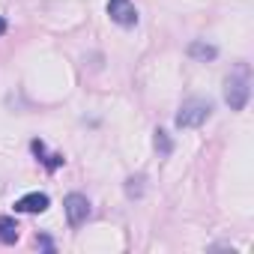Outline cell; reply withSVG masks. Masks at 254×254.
<instances>
[{
    "label": "cell",
    "mask_w": 254,
    "mask_h": 254,
    "mask_svg": "<svg viewBox=\"0 0 254 254\" xmlns=\"http://www.w3.org/2000/svg\"><path fill=\"white\" fill-rule=\"evenodd\" d=\"M248 99H251V84H248V72L242 66L236 75H227V81H224V102L230 105V111H245Z\"/></svg>",
    "instance_id": "cell-2"
},
{
    "label": "cell",
    "mask_w": 254,
    "mask_h": 254,
    "mask_svg": "<svg viewBox=\"0 0 254 254\" xmlns=\"http://www.w3.org/2000/svg\"><path fill=\"white\" fill-rule=\"evenodd\" d=\"M42 162H45V168H48V171H57V168H60L66 159H63L60 153H54V156H42Z\"/></svg>",
    "instance_id": "cell-10"
},
{
    "label": "cell",
    "mask_w": 254,
    "mask_h": 254,
    "mask_svg": "<svg viewBox=\"0 0 254 254\" xmlns=\"http://www.w3.org/2000/svg\"><path fill=\"white\" fill-rule=\"evenodd\" d=\"M209 117H212V102L209 99H189V102L180 105L174 123H177V129H197Z\"/></svg>",
    "instance_id": "cell-1"
},
{
    "label": "cell",
    "mask_w": 254,
    "mask_h": 254,
    "mask_svg": "<svg viewBox=\"0 0 254 254\" xmlns=\"http://www.w3.org/2000/svg\"><path fill=\"white\" fill-rule=\"evenodd\" d=\"M39 245H42V248H48V251H51V248H54V242H51V239H48V236H39Z\"/></svg>",
    "instance_id": "cell-11"
},
{
    "label": "cell",
    "mask_w": 254,
    "mask_h": 254,
    "mask_svg": "<svg viewBox=\"0 0 254 254\" xmlns=\"http://www.w3.org/2000/svg\"><path fill=\"white\" fill-rule=\"evenodd\" d=\"M153 144H156L159 156H171V153H174V141H171V135H168V132H162V129H156Z\"/></svg>",
    "instance_id": "cell-9"
},
{
    "label": "cell",
    "mask_w": 254,
    "mask_h": 254,
    "mask_svg": "<svg viewBox=\"0 0 254 254\" xmlns=\"http://www.w3.org/2000/svg\"><path fill=\"white\" fill-rule=\"evenodd\" d=\"M3 33H6V21H3V18H0V36H3Z\"/></svg>",
    "instance_id": "cell-12"
},
{
    "label": "cell",
    "mask_w": 254,
    "mask_h": 254,
    "mask_svg": "<svg viewBox=\"0 0 254 254\" xmlns=\"http://www.w3.org/2000/svg\"><path fill=\"white\" fill-rule=\"evenodd\" d=\"M51 206V197L45 191H27L24 197L15 200V212H45Z\"/></svg>",
    "instance_id": "cell-5"
},
{
    "label": "cell",
    "mask_w": 254,
    "mask_h": 254,
    "mask_svg": "<svg viewBox=\"0 0 254 254\" xmlns=\"http://www.w3.org/2000/svg\"><path fill=\"white\" fill-rule=\"evenodd\" d=\"M108 15L120 27H135L138 24V9L132 0H108Z\"/></svg>",
    "instance_id": "cell-4"
},
{
    "label": "cell",
    "mask_w": 254,
    "mask_h": 254,
    "mask_svg": "<svg viewBox=\"0 0 254 254\" xmlns=\"http://www.w3.org/2000/svg\"><path fill=\"white\" fill-rule=\"evenodd\" d=\"M63 209H66V221L72 224V227H81L87 218H90V200H87V194H81V191H72V194H66V200H63Z\"/></svg>",
    "instance_id": "cell-3"
},
{
    "label": "cell",
    "mask_w": 254,
    "mask_h": 254,
    "mask_svg": "<svg viewBox=\"0 0 254 254\" xmlns=\"http://www.w3.org/2000/svg\"><path fill=\"white\" fill-rule=\"evenodd\" d=\"M189 57L197 60V63H209V60L218 57V48L209 45V42H203V39H194V42H189Z\"/></svg>",
    "instance_id": "cell-6"
},
{
    "label": "cell",
    "mask_w": 254,
    "mask_h": 254,
    "mask_svg": "<svg viewBox=\"0 0 254 254\" xmlns=\"http://www.w3.org/2000/svg\"><path fill=\"white\" fill-rule=\"evenodd\" d=\"M144 183H147V177H144V174L129 177V180H126V194H129L132 200H135V197H144Z\"/></svg>",
    "instance_id": "cell-8"
},
{
    "label": "cell",
    "mask_w": 254,
    "mask_h": 254,
    "mask_svg": "<svg viewBox=\"0 0 254 254\" xmlns=\"http://www.w3.org/2000/svg\"><path fill=\"white\" fill-rule=\"evenodd\" d=\"M0 242L3 245L18 242V221L12 215H0Z\"/></svg>",
    "instance_id": "cell-7"
}]
</instances>
